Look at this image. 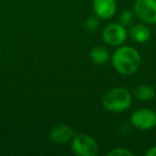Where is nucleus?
Segmentation results:
<instances>
[{
	"label": "nucleus",
	"instance_id": "6",
	"mask_svg": "<svg viewBox=\"0 0 156 156\" xmlns=\"http://www.w3.org/2000/svg\"><path fill=\"white\" fill-rule=\"evenodd\" d=\"M134 11L142 23L147 25L156 24V0H136Z\"/></svg>",
	"mask_w": 156,
	"mask_h": 156
},
{
	"label": "nucleus",
	"instance_id": "7",
	"mask_svg": "<svg viewBox=\"0 0 156 156\" xmlns=\"http://www.w3.org/2000/svg\"><path fill=\"white\" fill-rule=\"evenodd\" d=\"M93 10L98 18L109 20L117 12V2L115 0H93Z\"/></svg>",
	"mask_w": 156,
	"mask_h": 156
},
{
	"label": "nucleus",
	"instance_id": "1",
	"mask_svg": "<svg viewBox=\"0 0 156 156\" xmlns=\"http://www.w3.org/2000/svg\"><path fill=\"white\" fill-rule=\"evenodd\" d=\"M141 56L139 51L130 46H121L112 56V65L121 75H132L139 69Z\"/></svg>",
	"mask_w": 156,
	"mask_h": 156
},
{
	"label": "nucleus",
	"instance_id": "13",
	"mask_svg": "<svg viewBox=\"0 0 156 156\" xmlns=\"http://www.w3.org/2000/svg\"><path fill=\"white\" fill-rule=\"evenodd\" d=\"M134 20V13L132 11L125 10L124 12H122L120 15V23L123 26H127V25L132 24V22Z\"/></svg>",
	"mask_w": 156,
	"mask_h": 156
},
{
	"label": "nucleus",
	"instance_id": "2",
	"mask_svg": "<svg viewBox=\"0 0 156 156\" xmlns=\"http://www.w3.org/2000/svg\"><path fill=\"white\" fill-rule=\"evenodd\" d=\"M102 103L104 108L108 111L122 112L129 108L132 104V94L125 88H113L103 96Z\"/></svg>",
	"mask_w": 156,
	"mask_h": 156
},
{
	"label": "nucleus",
	"instance_id": "3",
	"mask_svg": "<svg viewBox=\"0 0 156 156\" xmlns=\"http://www.w3.org/2000/svg\"><path fill=\"white\" fill-rule=\"evenodd\" d=\"M72 150L78 156H96L100 152L95 139L86 134H79L73 137Z\"/></svg>",
	"mask_w": 156,
	"mask_h": 156
},
{
	"label": "nucleus",
	"instance_id": "15",
	"mask_svg": "<svg viewBox=\"0 0 156 156\" xmlns=\"http://www.w3.org/2000/svg\"><path fill=\"white\" fill-rule=\"evenodd\" d=\"M145 155L147 156H156V145L150 147V150H147Z\"/></svg>",
	"mask_w": 156,
	"mask_h": 156
},
{
	"label": "nucleus",
	"instance_id": "4",
	"mask_svg": "<svg viewBox=\"0 0 156 156\" xmlns=\"http://www.w3.org/2000/svg\"><path fill=\"white\" fill-rule=\"evenodd\" d=\"M130 123L138 129H152L156 126V112L149 108L135 110L130 115Z\"/></svg>",
	"mask_w": 156,
	"mask_h": 156
},
{
	"label": "nucleus",
	"instance_id": "10",
	"mask_svg": "<svg viewBox=\"0 0 156 156\" xmlns=\"http://www.w3.org/2000/svg\"><path fill=\"white\" fill-rule=\"evenodd\" d=\"M90 57H91V60L93 61L95 64L103 65L106 64L109 61L110 58V55L107 48H105L104 46H96L90 52Z\"/></svg>",
	"mask_w": 156,
	"mask_h": 156
},
{
	"label": "nucleus",
	"instance_id": "8",
	"mask_svg": "<svg viewBox=\"0 0 156 156\" xmlns=\"http://www.w3.org/2000/svg\"><path fill=\"white\" fill-rule=\"evenodd\" d=\"M50 139L56 143H65L69 142L71 139H73L74 137V132L73 128L69 127V125H56L55 127L51 128L50 130Z\"/></svg>",
	"mask_w": 156,
	"mask_h": 156
},
{
	"label": "nucleus",
	"instance_id": "5",
	"mask_svg": "<svg viewBox=\"0 0 156 156\" xmlns=\"http://www.w3.org/2000/svg\"><path fill=\"white\" fill-rule=\"evenodd\" d=\"M103 41L110 46H121L127 39V30L122 24H110L102 32Z\"/></svg>",
	"mask_w": 156,
	"mask_h": 156
},
{
	"label": "nucleus",
	"instance_id": "14",
	"mask_svg": "<svg viewBox=\"0 0 156 156\" xmlns=\"http://www.w3.org/2000/svg\"><path fill=\"white\" fill-rule=\"evenodd\" d=\"M98 25H100V23H98V18L93 17V16L90 17L89 20H87V23H86V27H87V29L90 31L96 30V29L98 28Z\"/></svg>",
	"mask_w": 156,
	"mask_h": 156
},
{
	"label": "nucleus",
	"instance_id": "11",
	"mask_svg": "<svg viewBox=\"0 0 156 156\" xmlns=\"http://www.w3.org/2000/svg\"><path fill=\"white\" fill-rule=\"evenodd\" d=\"M135 96L142 102H147L155 98V90L152 86L140 85L135 90Z\"/></svg>",
	"mask_w": 156,
	"mask_h": 156
},
{
	"label": "nucleus",
	"instance_id": "9",
	"mask_svg": "<svg viewBox=\"0 0 156 156\" xmlns=\"http://www.w3.org/2000/svg\"><path fill=\"white\" fill-rule=\"evenodd\" d=\"M129 35L136 43H145L151 39V30L145 25H135L130 28Z\"/></svg>",
	"mask_w": 156,
	"mask_h": 156
},
{
	"label": "nucleus",
	"instance_id": "12",
	"mask_svg": "<svg viewBox=\"0 0 156 156\" xmlns=\"http://www.w3.org/2000/svg\"><path fill=\"white\" fill-rule=\"evenodd\" d=\"M108 156H134L135 154L132 151L125 149V147H115L111 150L107 154Z\"/></svg>",
	"mask_w": 156,
	"mask_h": 156
}]
</instances>
